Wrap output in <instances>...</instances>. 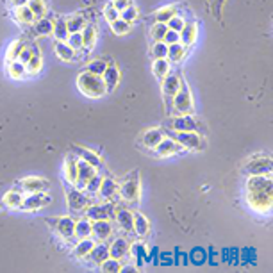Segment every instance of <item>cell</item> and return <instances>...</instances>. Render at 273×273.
<instances>
[{
  "label": "cell",
  "mask_w": 273,
  "mask_h": 273,
  "mask_svg": "<svg viewBox=\"0 0 273 273\" xmlns=\"http://www.w3.org/2000/svg\"><path fill=\"white\" fill-rule=\"evenodd\" d=\"M30 56H32V47H25V49L22 50V54H20L18 61L23 63V65H27V61L30 59Z\"/></svg>",
  "instance_id": "56"
},
{
  "label": "cell",
  "mask_w": 273,
  "mask_h": 273,
  "mask_svg": "<svg viewBox=\"0 0 273 273\" xmlns=\"http://www.w3.org/2000/svg\"><path fill=\"white\" fill-rule=\"evenodd\" d=\"M120 18L123 20V22L127 23H132L138 20V9L134 8V6H129L127 9H123V11L120 13Z\"/></svg>",
  "instance_id": "50"
},
{
  "label": "cell",
  "mask_w": 273,
  "mask_h": 273,
  "mask_svg": "<svg viewBox=\"0 0 273 273\" xmlns=\"http://www.w3.org/2000/svg\"><path fill=\"white\" fill-rule=\"evenodd\" d=\"M34 18L36 16L32 15L27 6H22V8H16L15 9V20L20 23V25H32L34 23Z\"/></svg>",
  "instance_id": "33"
},
{
  "label": "cell",
  "mask_w": 273,
  "mask_h": 273,
  "mask_svg": "<svg viewBox=\"0 0 273 273\" xmlns=\"http://www.w3.org/2000/svg\"><path fill=\"white\" fill-rule=\"evenodd\" d=\"M66 27H68V32L73 34V32H80V30L86 27V18L82 15H73L70 18H66Z\"/></svg>",
  "instance_id": "38"
},
{
  "label": "cell",
  "mask_w": 273,
  "mask_h": 273,
  "mask_svg": "<svg viewBox=\"0 0 273 273\" xmlns=\"http://www.w3.org/2000/svg\"><path fill=\"white\" fill-rule=\"evenodd\" d=\"M113 218L116 225L127 234H134V221H132V211L125 207H114Z\"/></svg>",
  "instance_id": "15"
},
{
  "label": "cell",
  "mask_w": 273,
  "mask_h": 273,
  "mask_svg": "<svg viewBox=\"0 0 273 273\" xmlns=\"http://www.w3.org/2000/svg\"><path fill=\"white\" fill-rule=\"evenodd\" d=\"M84 238H91V220L86 216L75 221V231H73V239L79 241Z\"/></svg>",
  "instance_id": "29"
},
{
  "label": "cell",
  "mask_w": 273,
  "mask_h": 273,
  "mask_svg": "<svg viewBox=\"0 0 273 273\" xmlns=\"http://www.w3.org/2000/svg\"><path fill=\"white\" fill-rule=\"evenodd\" d=\"M25 41L23 39H16V41H13L11 45H9L8 49V61L11 63V61H18L20 54H22V50L25 49Z\"/></svg>",
  "instance_id": "41"
},
{
  "label": "cell",
  "mask_w": 273,
  "mask_h": 273,
  "mask_svg": "<svg viewBox=\"0 0 273 273\" xmlns=\"http://www.w3.org/2000/svg\"><path fill=\"white\" fill-rule=\"evenodd\" d=\"M27 8L32 11V15H34L36 18H43L47 13L45 0H29V2H27Z\"/></svg>",
  "instance_id": "42"
},
{
  "label": "cell",
  "mask_w": 273,
  "mask_h": 273,
  "mask_svg": "<svg viewBox=\"0 0 273 273\" xmlns=\"http://www.w3.org/2000/svg\"><path fill=\"white\" fill-rule=\"evenodd\" d=\"M2 202H4V205L9 209H22V202H23L22 191H8V193L2 197Z\"/></svg>",
  "instance_id": "32"
},
{
  "label": "cell",
  "mask_w": 273,
  "mask_h": 273,
  "mask_svg": "<svg viewBox=\"0 0 273 273\" xmlns=\"http://www.w3.org/2000/svg\"><path fill=\"white\" fill-rule=\"evenodd\" d=\"M197 36H198V27L197 23H186L184 29L178 32V39L184 47H191L195 41H197Z\"/></svg>",
  "instance_id": "26"
},
{
  "label": "cell",
  "mask_w": 273,
  "mask_h": 273,
  "mask_svg": "<svg viewBox=\"0 0 273 273\" xmlns=\"http://www.w3.org/2000/svg\"><path fill=\"white\" fill-rule=\"evenodd\" d=\"M104 16H106V20L111 23V22H114V20L120 18V13L113 8V4H109V6H106V9H104Z\"/></svg>",
  "instance_id": "52"
},
{
  "label": "cell",
  "mask_w": 273,
  "mask_h": 273,
  "mask_svg": "<svg viewBox=\"0 0 273 273\" xmlns=\"http://www.w3.org/2000/svg\"><path fill=\"white\" fill-rule=\"evenodd\" d=\"M79 159V157H77ZM97 173V168L91 166L89 163H86V161L79 159L77 161V184L75 188H79V190H84L87 184V180H89L93 175Z\"/></svg>",
  "instance_id": "17"
},
{
  "label": "cell",
  "mask_w": 273,
  "mask_h": 273,
  "mask_svg": "<svg viewBox=\"0 0 273 273\" xmlns=\"http://www.w3.org/2000/svg\"><path fill=\"white\" fill-rule=\"evenodd\" d=\"M168 130L173 132H204L205 127L193 116V114H180V116H173L166 121Z\"/></svg>",
  "instance_id": "5"
},
{
  "label": "cell",
  "mask_w": 273,
  "mask_h": 273,
  "mask_svg": "<svg viewBox=\"0 0 273 273\" xmlns=\"http://www.w3.org/2000/svg\"><path fill=\"white\" fill-rule=\"evenodd\" d=\"M41 66H43L41 54H39L38 45H34V47H32V56H30V59L27 61L25 68H27V72H29V73H32V75H36V73H38L39 70H41Z\"/></svg>",
  "instance_id": "31"
},
{
  "label": "cell",
  "mask_w": 273,
  "mask_h": 273,
  "mask_svg": "<svg viewBox=\"0 0 273 273\" xmlns=\"http://www.w3.org/2000/svg\"><path fill=\"white\" fill-rule=\"evenodd\" d=\"M80 36H82V45L86 47V49H93L95 39H97V27L89 23V25H86L80 30Z\"/></svg>",
  "instance_id": "37"
},
{
  "label": "cell",
  "mask_w": 273,
  "mask_h": 273,
  "mask_svg": "<svg viewBox=\"0 0 273 273\" xmlns=\"http://www.w3.org/2000/svg\"><path fill=\"white\" fill-rule=\"evenodd\" d=\"M121 266H123V261L114 259V257H107L106 261L100 264V269L107 273H116V271H121Z\"/></svg>",
  "instance_id": "43"
},
{
  "label": "cell",
  "mask_w": 273,
  "mask_h": 273,
  "mask_svg": "<svg viewBox=\"0 0 273 273\" xmlns=\"http://www.w3.org/2000/svg\"><path fill=\"white\" fill-rule=\"evenodd\" d=\"M168 32L166 23H154V27L150 29V36L154 41H163L164 34Z\"/></svg>",
  "instance_id": "46"
},
{
  "label": "cell",
  "mask_w": 273,
  "mask_h": 273,
  "mask_svg": "<svg viewBox=\"0 0 273 273\" xmlns=\"http://www.w3.org/2000/svg\"><path fill=\"white\" fill-rule=\"evenodd\" d=\"M186 57V47L182 45L180 41L178 43H171V45H168V54H166V59L170 61V63H182V59Z\"/></svg>",
  "instance_id": "28"
},
{
  "label": "cell",
  "mask_w": 273,
  "mask_h": 273,
  "mask_svg": "<svg viewBox=\"0 0 273 273\" xmlns=\"http://www.w3.org/2000/svg\"><path fill=\"white\" fill-rule=\"evenodd\" d=\"M75 218L73 216H57V218H45V223H49L63 239H73L75 231Z\"/></svg>",
  "instance_id": "9"
},
{
  "label": "cell",
  "mask_w": 273,
  "mask_h": 273,
  "mask_svg": "<svg viewBox=\"0 0 273 273\" xmlns=\"http://www.w3.org/2000/svg\"><path fill=\"white\" fill-rule=\"evenodd\" d=\"M77 86H79L80 93L86 95L87 99H102L106 95V84L100 75H93L89 72H82L77 77Z\"/></svg>",
  "instance_id": "2"
},
{
  "label": "cell",
  "mask_w": 273,
  "mask_h": 273,
  "mask_svg": "<svg viewBox=\"0 0 273 273\" xmlns=\"http://www.w3.org/2000/svg\"><path fill=\"white\" fill-rule=\"evenodd\" d=\"M32 30H34L36 36H49L52 34V30H54V22L50 18H47V16H43V18H39L38 22H36Z\"/></svg>",
  "instance_id": "35"
},
{
  "label": "cell",
  "mask_w": 273,
  "mask_h": 273,
  "mask_svg": "<svg viewBox=\"0 0 273 273\" xmlns=\"http://www.w3.org/2000/svg\"><path fill=\"white\" fill-rule=\"evenodd\" d=\"M52 34H54V38H56V41H66V38L70 36V32H68V27H66L65 18H59L57 22H54Z\"/></svg>",
  "instance_id": "36"
},
{
  "label": "cell",
  "mask_w": 273,
  "mask_h": 273,
  "mask_svg": "<svg viewBox=\"0 0 273 273\" xmlns=\"http://www.w3.org/2000/svg\"><path fill=\"white\" fill-rule=\"evenodd\" d=\"M77 156L68 154L65 159V180L70 186H75L77 184Z\"/></svg>",
  "instance_id": "25"
},
{
  "label": "cell",
  "mask_w": 273,
  "mask_h": 273,
  "mask_svg": "<svg viewBox=\"0 0 273 273\" xmlns=\"http://www.w3.org/2000/svg\"><path fill=\"white\" fill-rule=\"evenodd\" d=\"M225 0H212V13H214V18H221V9H223Z\"/></svg>",
  "instance_id": "54"
},
{
  "label": "cell",
  "mask_w": 273,
  "mask_h": 273,
  "mask_svg": "<svg viewBox=\"0 0 273 273\" xmlns=\"http://www.w3.org/2000/svg\"><path fill=\"white\" fill-rule=\"evenodd\" d=\"M95 239L93 238H84V239H79L75 245V250H73V257H79V259H84L87 254L91 252V248L95 247Z\"/></svg>",
  "instance_id": "30"
},
{
  "label": "cell",
  "mask_w": 273,
  "mask_h": 273,
  "mask_svg": "<svg viewBox=\"0 0 273 273\" xmlns=\"http://www.w3.org/2000/svg\"><path fill=\"white\" fill-rule=\"evenodd\" d=\"M20 191L23 193H36V191H47L50 186V182L41 177H25L18 180Z\"/></svg>",
  "instance_id": "16"
},
{
  "label": "cell",
  "mask_w": 273,
  "mask_h": 273,
  "mask_svg": "<svg viewBox=\"0 0 273 273\" xmlns=\"http://www.w3.org/2000/svg\"><path fill=\"white\" fill-rule=\"evenodd\" d=\"M271 193V175H250V178L247 180V202L254 211L269 212Z\"/></svg>",
  "instance_id": "1"
},
{
  "label": "cell",
  "mask_w": 273,
  "mask_h": 273,
  "mask_svg": "<svg viewBox=\"0 0 273 273\" xmlns=\"http://www.w3.org/2000/svg\"><path fill=\"white\" fill-rule=\"evenodd\" d=\"M163 138H164L163 129H148L147 132L141 136V145H143L145 148H148V150H154Z\"/></svg>",
  "instance_id": "24"
},
{
  "label": "cell",
  "mask_w": 273,
  "mask_h": 273,
  "mask_svg": "<svg viewBox=\"0 0 273 273\" xmlns=\"http://www.w3.org/2000/svg\"><path fill=\"white\" fill-rule=\"evenodd\" d=\"M150 54L154 59H164L168 54V45L164 41H154V45H152L150 49Z\"/></svg>",
  "instance_id": "44"
},
{
  "label": "cell",
  "mask_w": 273,
  "mask_h": 273,
  "mask_svg": "<svg viewBox=\"0 0 273 273\" xmlns=\"http://www.w3.org/2000/svg\"><path fill=\"white\" fill-rule=\"evenodd\" d=\"M106 68H107V63H106V61L97 59V61H91L89 65H87L86 72L93 73V75H100V77H102V73L106 72Z\"/></svg>",
  "instance_id": "45"
},
{
  "label": "cell",
  "mask_w": 273,
  "mask_h": 273,
  "mask_svg": "<svg viewBox=\"0 0 273 273\" xmlns=\"http://www.w3.org/2000/svg\"><path fill=\"white\" fill-rule=\"evenodd\" d=\"M66 43H68L70 47H72L73 50H80V49H84V45H82V36H80V32H73V34H70L68 38H66Z\"/></svg>",
  "instance_id": "51"
},
{
  "label": "cell",
  "mask_w": 273,
  "mask_h": 273,
  "mask_svg": "<svg viewBox=\"0 0 273 273\" xmlns=\"http://www.w3.org/2000/svg\"><path fill=\"white\" fill-rule=\"evenodd\" d=\"M107 257H109V245H106V243H95V247L91 248V252L84 259H89L91 264L100 266Z\"/></svg>",
  "instance_id": "21"
},
{
  "label": "cell",
  "mask_w": 273,
  "mask_h": 273,
  "mask_svg": "<svg viewBox=\"0 0 273 273\" xmlns=\"http://www.w3.org/2000/svg\"><path fill=\"white\" fill-rule=\"evenodd\" d=\"M52 202L50 195H47L45 191H36V193H27V197H23L22 209L23 211H39V209L47 207Z\"/></svg>",
  "instance_id": "12"
},
{
  "label": "cell",
  "mask_w": 273,
  "mask_h": 273,
  "mask_svg": "<svg viewBox=\"0 0 273 273\" xmlns=\"http://www.w3.org/2000/svg\"><path fill=\"white\" fill-rule=\"evenodd\" d=\"M111 4H113V8L116 9L118 13H121L123 9H127L129 6H132V2H130V0H111Z\"/></svg>",
  "instance_id": "53"
},
{
  "label": "cell",
  "mask_w": 273,
  "mask_h": 273,
  "mask_svg": "<svg viewBox=\"0 0 273 273\" xmlns=\"http://www.w3.org/2000/svg\"><path fill=\"white\" fill-rule=\"evenodd\" d=\"M111 29H113L114 34L123 36L130 30V23H127V22H123L121 18H118V20H114V22H111Z\"/></svg>",
  "instance_id": "48"
},
{
  "label": "cell",
  "mask_w": 273,
  "mask_h": 273,
  "mask_svg": "<svg viewBox=\"0 0 273 273\" xmlns=\"http://www.w3.org/2000/svg\"><path fill=\"white\" fill-rule=\"evenodd\" d=\"M102 79H104V84H106L107 93L114 91V87H116L118 82H120V72H118V68L114 66L113 61L107 63V68H106V72L102 73Z\"/></svg>",
  "instance_id": "23"
},
{
  "label": "cell",
  "mask_w": 273,
  "mask_h": 273,
  "mask_svg": "<svg viewBox=\"0 0 273 273\" xmlns=\"http://www.w3.org/2000/svg\"><path fill=\"white\" fill-rule=\"evenodd\" d=\"M114 229L111 220H97L91 221V236L97 243H106L107 239H111Z\"/></svg>",
  "instance_id": "13"
},
{
  "label": "cell",
  "mask_w": 273,
  "mask_h": 273,
  "mask_svg": "<svg viewBox=\"0 0 273 273\" xmlns=\"http://www.w3.org/2000/svg\"><path fill=\"white\" fill-rule=\"evenodd\" d=\"M178 86H180V73L170 72L163 80H161V89H163V99L166 104V113L170 114L171 111V100L177 95Z\"/></svg>",
  "instance_id": "8"
},
{
  "label": "cell",
  "mask_w": 273,
  "mask_h": 273,
  "mask_svg": "<svg viewBox=\"0 0 273 273\" xmlns=\"http://www.w3.org/2000/svg\"><path fill=\"white\" fill-rule=\"evenodd\" d=\"M66 204H68V211L72 214H80V212L86 211V207L91 204V200L87 197V193H84L82 190L68 184V188H66Z\"/></svg>",
  "instance_id": "6"
},
{
  "label": "cell",
  "mask_w": 273,
  "mask_h": 273,
  "mask_svg": "<svg viewBox=\"0 0 273 273\" xmlns=\"http://www.w3.org/2000/svg\"><path fill=\"white\" fill-rule=\"evenodd\" d=\"M152 72L159 80H163L164 77L170 73V61L164 57V59H154V65H152Z\"/></svg>",
  "instance_id": "34"
},
{
  "label": "cell",
  "mask_w": 273,
  "mask_h": 273,
  "mask_svg": "<svg viewBox=\"0 0 273 273\" xmlns=\"http://www.w3.org/2000/svg\"><path fill=\"white\" fill-rule=\"evenodd\" d=\"M154 150H156V154L159 157H170V156L178 154V152L182 150V147L175 140H171V138H163V140L157 143V147L154 148Z\"/></svg>",
  "instance_id": "19"
},
{
  "label": "cell",
  "mask_w": 273,
  "mask_h": 273,
  "mask_svg": "<svg viewBox=\"0 0 273 273\" xmlns=\"http://www.w3.org/2000/svg\"><path fill=\"white\" fill-rule=\"evenodd\" d=\"M132 221H134V234L141 239L148 238V234H150V221H148V218L136 211L132 212Z\"/></svg>",
  "instance_id": "22"
},
{
  "label": "cell",
  "mask_w": 273,
  "mask_h": 273,
  "mask_svg": "<svg viewBox=\"0 0 273 273\" xmlns=\"http://www.w3.org/2000/svg\"><path fill=\"white\" fill-rule=\"evenodd\" d=\"M27 2H29V0H8V4L11 6L13 9L22 8V6H27Z\"/></svg>",
  "instance_id": "57"
},
{
  "label": "cell",
  "mask_w": 273,
  "mask_h": 273,
  "mask_svg": "<svg viewBox=\"0 0 273 273\" xmlns=\"http://www.w3.org/2000/svg\"><path fill=\"white\" fill-rule=\"evenodd\" d=\"M121 271H136V266H132V264L121 266Z\"/></svg>",
  "instance_id": "58"
},
{
  "label": "cell",
  "mask_w": 273,
  "mask_h": 273,
  "mask_svg": "<svg viewBox=\"0 0 273 273\" xmlns=\"http://www.w3.org/2000/svg\"><path fill=\"white\" fill-rule=\"evenodd\" d=\"M271 159L266 156H254L245 164V173L248 175H271Z\"/></svg>",
  "instance_id": "10"
},
{
  "label": "cell",
  "mask_w": 273,
  "mask_h": 273,
  "mask_svg": "<svg viewBox=\"0 0 273 273\" xmlns=\"http://www.w3.org/2000/svg\"><path fill=\"white\" fill-rule=\"evenodd\" d=\"M99 195L102 200L106 202H113L114 198L118 197V182L111 177H106L102 178L100 182V188H99Z\"/></svg>",
  "instance_id": "20"
},
{
  "label": "cell",
  "mask_w": 273,
  "mask_h": 273,
  "mask_svg": "<svg viewBox=\"0 0 273 273\" xmlns=\"http://www.w3.org/2000/svg\"><path fill=\"white\" fill-rule=\"evenodd\" d=\"M118 195L129 204H140L141 200V180L140 171L134 170L118 184Z\"/></svg>",
  "instance_id": "4"
},
{
  "label": "cell",
  "mask_w": 273,
  "mask_h": 273,
  "mask_svg": "<svg viewBox=\"0 0 273 273\" xmlns=\"http://www.w3.org/2000/svg\"><path fill=\"white\" fill-rule=\"evenodd\" d=\"M102 178H104L102 175H100L99 171H97V173L93 175V177H91L89 180H87V184H86V188H84V190H86L89 195L99 193V188H100V182H102Z\"/></svg>",
  "instance_id": "47"
},
{
  "label": "cell",
  "mask_w": 273,
  "mask_h": 273,
  "mask_svg": "<svg viewBox=\"0 0 273 273\" xmlns=\"http://www.w3.org/2000/svg\"><path fill=\"white\" fill-rule=\"evenodd\" d=\"M130 254V241L123 236H118L109 243V257L125 261Z\"/></svg>",
  "instance_id": "14"
},
{
  "label": "cell",
  "mask_w": 273,
  "mask_h": 273,
  "mask_svg": "<svg viewBox=\"0 0 273 273\" xmlns=\"http://www.w3.org/2000/svg\"><path fill=\"white\" fill-rule=\"evenodd\" d=\"M184 25H186V22H184V18H182V16H178V15L171 16V18L166 22V27H168V29H170V30H175V32H180V30L184 29Z\"/></svg>",
  "instance_id": "49"
},
{
  "label": "cell",
  "mask_w": 273,
  "mask_h": 273,
  "mask_svg": "<svg viewBox=\"0 0 273 273\" xmlns=\"http://www.w3.org/2000/svg\"><path fill=\"white\" fill-rule=\"evenodd\" d=\"M25 73H27V68L23 63H20V61H11V63H9V77H11V79L20 80L25 77Z\"/></svg>",
  "instance_id": "40"
},
{
  "label": "cell",
  "mask_w": 273,
  "mask_h": 273,
  "mask_svg": "<svg viewBox=\"0 0 273 273\" xmlns=\"http://www.w3.org/2000/svg\"><path fill=\"white\" fill-rule=\"evenodd\" d=\"M70 150H72L73 156H77L79 159L89 163L91 166H95L97 170H99V168H102V159L99 157V154L91 152L89 148H84V147H80V145H70Z\"/></svg>",
  "instance_id": "18"
},
{
  "label": "cell",
  "mask_w": 273,
  "mask_h": 273,
  "mask_svg": "<svg viewBox=\"0 0 273 273\" xmlns=\"http://www.w3.org/2000/svg\"><path fill=\"white\" fill-rule=\"evenodd\" d=\"M163 41L166 43V45H171V43H178V41H180V39H178V32H175V30L168 29V32L164 34Z\"/></svg>",
  "instance_id": "55"
},
{
  "label": "cell",
  "mask_w": 273,
  "mask_h": 273,
  "mask_svg": "<svg viewBox=\"0 0 273 273\" xmlns=\"http://www.w3.org/2000/svg\"><path fill=\"white\" fill-rule=\"evenodd\" d=\"M177 15V9L173 8V6H166V8H161L157 9L156 13H154V20H156V23H166L168 20L171 18V16Z\"/></svg>",
  "instance_id": "39"
},
{
  "label": "cell",
  "mask_w": 273,
  "mask_h": 273,
  "mask_svg": "<svg viewBox=\"0 0 273 273\" xmlns=\"http://www.w3.org/2000/svg\"><path fill=\"white\" fill-rule=\"evenodd\" d=\"M114 212V204L113 202H107V204H95V205H87L86 211H84V216L89 218L91 221L97 220H111Z\"/></svg>",
  "instance_id": "11"
},
{
  "label": "cell",
  "mask_w": 273,
  "mask_h": 273,
  "mask_svg": "<svg viewBox=\"0 0 273 273\" xmlns=\"http://www.w3.org/2000/svg\"><path fill=\"white\" fill-rule=\"evenodd\" d=\"M54 52H56V56L59 57L61 61H66V63H70V61L75 59V50H73L66 41L54 43Z\"/></svg>",
  "instance_id": "27"
},
{
  "label": "cell",
  "mask_w": 273,
  "mask_h": 273,
  "mask_svg": "<svg viewBox=\"0 0 273 273\" xmlns=\"http://www.w3.org/2000/svg\"><path fill=\"white\" fill-rule=\"evenodd\" d=\"M193 109H195V102H193V95H191V89L186 84V80L182 79V75H180V86H178L177 95H175L173 100H171L170 114H173V116L193 114Z\"/></svg>",
  "instance_id": "3"
},
{
  "label": "cell",
  "mask_w": 273,
  "mask_h": 273,
  "mask_svg": "<svg viewBox=\"0 0 273 273\" xmlns=\"http://www.w3.org/2000/svg\"><path fill=\"white\" fill-rule=\"evenodd\" d=\"M166 134L168 138L175 140L186 150H204L205 148V140L200 132H173V130H168Z\"/></svg>",
  "instance_id": "7"
}]
</instances>
